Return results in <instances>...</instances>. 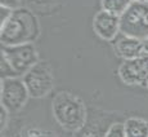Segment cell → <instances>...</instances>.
I'll list each match as a JSON object with an SVG mask.
<instances>
[{"instance_id": "cell-11", "label": "cell", "mask_w": 148, "mask_h": 137, "mask_svg": "<svg viewBox=\"0 0 148 137\" xmlns=\"http://www.w3.org/2000/svg\"><path fill=\"white\" fill-rule=\"evenodd\" d=\"M133 0H101L102 9L108 13H112L115 16L121 17L130 7Z\"/></svg>"}, {"instance_id": "cell-7", "label": "cell", "mask_w": 148, "mask_h": 137, "mask_svg": "<svg viewBox=\"0 0 148 137\" xmlns=\"http://www.w3.org/2000/svg\"><path fill=\"white\" fill-rule=\"evenodd\" d=\"M119 76L126 85L148 87V55L124 60L119 67Z\"/></svg>"}, {"instance_id": "cell-16", "label": "cell", "mask_w": 148, "mask_h": 137, "mask_svg": "<svg viewBox=\"0 0 148 137\" xmlns=\"http://www.w3.org/2000/svg\"><path fill=\"white\" fill-rule=\"evenodd\" d=\"M13 13V9H9V8H5V7H0V26L4 25L8 19L10 18Z\"/></svg>"}, {"instance_id": "cell-3", "label": "cell", "mask_w": 148, "mask_h": 137, "mask_svg": "<svg viewBox=\"0 0 148 137\" xmlns=\"http://www.w3.org/2000/svg\"><path fill=\"white\" fill-rule=\"evenodd\" d=\"M120 33L144 40L148 38V3L133 1L120 17Z\"/></svg>"}, {"instance_id": "cell-10", "label": "cell", "mask_w": 148, "mask_h": 137, "mask_svg": "<svg viewBox=\"0 0 148 137\" xmlns=\"http://www.w3.org/2000/svg\"><path fill=\"white\" fill-rule=\"evenodd\" d=\"M126 137H148V120L142 118H129L124 122Z\"/></svg>"}, {"instance_id": "cell-17", "label": "cell", "mask_w": 148, "mask_h": 137, "mask_svg": "<svg viewBox=\"0 0 148 137\" xmlns=\"http://www.w3.org/2000/svg\"><path fill=\"white\" fill-rule=\"evenodd\" d=\"M8 115H9V113L1 106V132L3 129H5V127L8 124Z\"/></svg>"}, {"instance_id": "cell-8", "label": "cell", "mask_w": 148, "mask_h": 137, "mask_svg": "<svg viewBox=\"0 0 148 137\" xmlns=\"http://www.w3.org/2000/svg\"><path fill=\"white\" fill-rule=\"evenodd\" d=\"M93 30L102 40L112 42L120 34V17L99 10L93 18Z\"/></svg>"}, {"instance_id": "cell-1", "label": "cell", "mask_w": 148, "mask_h": 137, "mask_svg": "<svg viewBox=\"0 0 148 137\" xmlns=\"http://www.w3.org/2000/svg\"><path fill=\"white\" fill-rule=\"evenodd\" d=\"M40 35V24L38 17L28 8L14 9L10 18L0 26L1 45L13 47L34 43Z\"/></svg>"}, {"instance_id": "cell-6", "label": "cell", "mask_w": 148, "mask_h": 137, "mask_svg": "<svg viewBox=\"0 0 148 137\" xmlns=\"http://www.w3.org/2000/svg\"><path fill=\"white\" fill-rule=\"evenodd\" d=\"M30 93L23 79H1V106L9 114H16L27 104Z\"/></svg>"}, {"instance_id": "cell-5", "label": "cell", "mask_w": 148, "mask_h": 137, "mask_svg": "<svg viewBox=\"0 0 148 137\" xmlns=\"http://www.w3.org/2000/svg\"><path fill=\"white\" fill-rule=\"evenodd\" d=\"M1 55L7 57L18 76H23L28 70H31L40 61L38 49L34 43L13 45V47L1 45Z\"/></svg>"}, {"instance_id": "cell-15", "label": "cell", "mask_w": 148, "mask_h": 137, "mask_svg": "<svg viewBox=\"0 0 148 137\" xmlns=\"http://www.w3.org/2000/svg\"><path fill=\"white\" fill-rule=\"evenodd\" d=\"M21 3L22 0H0V7H5L9 8V9H18L21 8Z\"/></svg>"}, {"instance_id": "cell-9", "label": "cell", "mask_w": 148, "mask_h": 137, "mask_svg": "<svg viewBox=\"0 0 148 137\" xmlns=\"http://www.w3.org/2000/svg\"><path fill=\"white\" fill-rule=\"evenodd\" d=\"M113 47H115L116 55L121 57L122 60H133L144 55L143 40L132 38V36H126L121 33L115 39Z\"/></svg>"}, {"instance_id": "cell-4", "label": "cell", "mask_w": 148, "mask_h": 137, "mask_svg": "<svg viewBox=\"0 0 148 137\" xmlns=\"http://www.w3.org/2000/svg\"><path fill=\"white\" fill-rule=\"evenodd\" d=\"M23 82L30 97L41 98L49 95L54 88V74L50 64L48 61H39L23 75Z\"/></svg>"}, {"instance_id": "cell-20", "label": "cell", "mask_w": 148, "mask_h": 137, "mask_svg": "<svg viewBox=\"0 0 148 137\" xmlns=\"http://www.w3.org/2000/svg\"><path fill=\"white\" fill-rule=\"evenodd\" d=\"M133 1H142V3H148V0H133Z\"/></svg>"}, {"instance_id": "cell-21", "label": "cell", "mask_w": 148, "mask_h": 137, "mask_svg": "<svg viewBox=\"0 0 148 137\" xmlns=\"http://www.w3.org/2000/svg\"><path fill=\"white\" fill-rule=\"evenodd\" d=\"M147 88H148V87H147Z\"/></svg>"}, {"instance_id": "cell-18", "label": "cell", "mask_w": 148, "mask_h": 137, "mask_svg": "<svg viewBox=\"0 0 148 137\" xmlns=\"http://www.w3.org/2000/svg\"><path fill=\"white\" fill-rule=\"evenodd\" d=\"M143 47H144V53L148 55V38L143 40Z\"/></svg>"}, {"instance_id": "cell-13", "label": "cell", "mask_w": 148, "mask_h": 137, "mask_svg": "<svg viewBox=\"0 0 148 137\" xmlns=\"http://www.w3.org/2000/svg\"><path fill=\"white\" fill-rule=\"evenodd\" d=\"M22 135H23V137H58L52 131L41 129L38 127L26 128L25 131H22Z\"/></svg>"}, {"instance_id": "cell-19", "label": "cell", "mask_w": 148, "mask_h": 137, "mask_svg": "<svg viewBox=\"0 0 148 137\" xmlns=\"http://www.w3.org/2000/svg\"><path fill=\"white\" fill-rule=\"evenodd\" d=\"M12 137H23V135H22V131H19V132L14 133V135H13Z\"/></svg>"}, {"instance_id": "cell-2", "label": "cell", "mask_w": 148, "mask_h": 137, "mask_svg": "<svg viewBox=\"0 0 148 137\" xmlns=\"http://www.w3.org/2000/svg\"><path fill=\"white\" fill-rule=\"evenodd\" d=\"M53 116L61 127L64 129L76 132L86 124V106L79 96L71 92L57 93L52 104Z\"/></svg>"}, {"instance_id": "cell-14", "label": "cell", "mask_w": 148, "mask_h": 137, "mask_svg": "<svg viewBox=\"0 0 148 137\" xmlns=\"http://www.w3.org/2000/svg\"><path fill=\"white\" fill-rule=\"evenodd\" d=\"M103 137H126V135H125L124 123H120V122L112 123L110 127H108V129L104 132Z\"/></svg>"}, {"instance_id": "cell-12", "label": "cell", "mask_w": 148, "mask_h": 137, "mask_svg": "<svg viewBox=\"0 0 148 137\" xmlns=\"http://www.w3.org/2000/svg\"><path fill=\"white\" fill-rule=\"evenodd\" d=\"M0 71H1V79H9V78H18V74L10 65V62L7 60V57L1 55V62H0Z\"/></svg>"}]
</instances>
